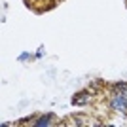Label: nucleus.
Listing matches in <instances>:
<instances>
[{
	"label": "nucleus",
	"instance_id": "4",
	"mask_svg": "<svg viewBox=\"0 0 127 127\" xmlns=\"http://www.w3.org/2000/svg\"><path fill=\"white\" fill-rule=\"evenodd\" d=\"M110 87L112 93H127V82H114Z\"/></svg>",
	"mask_w": 127,
	"mask_h": 127
},
{
	"label": "nucleus",
	"instance_id": "3",
	"mask_svg": "<svg viewBox=\"0 0 127 127\" xmlns=\"http://www.w3.org/2000/svg\"><path fill=\"white\" fill-rule=\"evenodd\" d=\"M53 122H55V116H53V114H44V116L36 118L34 122H31V125H34V127H48V125H51Z\"/></svg>",
	"mask_w": 127,
	"mask_h": 127
},
{
	"label": "nucleus",
	"instance_id": "2",
	"mask_svg": "<svg viewBox=\"0 0 127 127\" xmlns=\"http://www.w3.org/2000/svg\"><path fill=\"white\" fill-rule=\"evenodd\" d=\"M89 102V91L84 89V91H78L74 97H72V104L74 106H85Z\"/></svg>",
	"mask_w": 127,
	"mask_h": 127
},
{
	"label": "nucleus",
	"instance_id": "5",
	"mask_svg": "<svg viewBox=\"0 0 127 127\" xmlns=\"http://www.w3.org/2000/svg\"><path fill=\"white\" fill-rule=\"evenodd\" d=\"M29 57H31V53L23 51V53H21V55H19V57H17V59H19V61H21V63H23V61H29Z\"/></svg>",
	"mask_w": 127,
	"mask_h": 127
},
{
	"label": "nucleus",
	"instance_id": "1",
	"mask_svg": "<svg viewBox=\"0 0 127 127\" xmlns=\"http://www.w3.org/2000/svg\"><path fill=\"white\" fill-rule=\"evenodd\" d=\"M108 106L116 112L127 114V93H114L108 101Z\"/></svg>",
	"mask_w": 127,
	"mask_h": 127
}]
</instances>
